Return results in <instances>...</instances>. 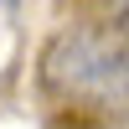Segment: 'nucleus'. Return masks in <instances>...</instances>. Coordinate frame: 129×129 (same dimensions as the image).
Instances as JSON below:
<instances>
[{"label": "nucleus", "instance_id": "f257e3e1", "mask_svg": "<svg viewBox=\"0 0 129 129\" xmlns=\"http://www.w3.org/2000/svg\"><path fill=\"white\" fill-rule=\"evenodd\" d=\"M47 83L62 98H88L119 109L129 98V26H83L62 31L47 47Z\"/></svg>", "mask_w": 129, "mask_h": 129}, {"label": "nucleus", "instance_id": "f03ea898", "mask_svg": "<svg viewBox=\"0 0 129 129\" xmlns=\"http://www.w3.org/2000/svg\"><path fill=\"white\" fill-rule=\"evenodd\" d=\"M109 129H129V98L119 103V109H114V124H109Z\"/></svg>", "mask_w": 129, "mask_h": 129}, {"label": "nucleus", "instance_id": "7ed1b4c3", "mask_svg": "<svg viewBox=\"0 0 129 129\" xmlns=\"http://www.w3.org/2000/svg\"><path fill=\"white\" fill-rule=\"evenodd\" d=\"M109 5H114V10H129V0H109Z\"/></svg>", "mask_w": 129, "mask_h": 129}]
</instances>
